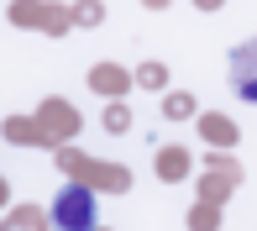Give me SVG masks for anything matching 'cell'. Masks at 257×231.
Segmentation results:
<instances>
[{
	"instance_id": "1",
	"label": "cell",
	"mask_w": 257,
	"mask_h": 231,
	"mask_svg": "<svg viewBox=\"0 0 257 231\" xmlns=\"http://www.w3.org/2000/svg\"><path fill=\"white\" fill-rule=\"evenodd\" d=\"M53 221H58V231H95V194L89 189H63L53 200Z\"/></svg>"
},
{
	"instance_id": "2",
	"label": "cell",
	"mask_w": 257,
	"mask_h": 231,
	"mask_svg": "<svg viewBox=\"0 0 257 231\" xmlns=\"http://www.w3.org/2000/svg\"><path fill=\"white\" fill-rule=\"evenodd\" d=\"M231 84H236L241 100H257V42L231 53Z\"/></svg>"
},
{
	"instance_id": "3",
	"label": "cell",
	"mask_w": 257,
	"mask_h": 231,
	"mask_svg": "<svg viewBox=\"0 0 257 231\" xmlns=\"http://www.w3.org/2000/svg\"><path fill=\"white\" fill-rule=\"evenodd\" d=\"M189 105H194L189 95H168V116H189Z\"/></svg>"
},
{
	"instance_id": "4",
	"label": "cell",
	"mask_w": 257,
	"mask_h": 231,
	"mask_svg": "<svg viewBox=\"0 0 257 231\" xmlns=\"http://www.w3.org/2000/svg\"><path fill=\"white\" fill-rule=\"evenodd\" d=\"M0 200H6V184H0Z\"/></svg>"
}]
</instances>
